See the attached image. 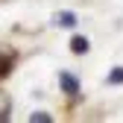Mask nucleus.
<instances>
[{
    "instance_id": "obj_1",
    "label": "nucleus",
    "mask_w": 123,
    "mask_h": 123,
    "mask_svg": "<svg viewBox=\"0 0 123 123\" xmlns=\"http://www.w3.org/2000/svg\"><path fill=\"white\" fill-rule=\"evenodd\" d=\"M59 82H62V88H65L68 94H76V91H79V82H76V76H70V73H62Z\"/></svg>"
},
{
    "instance_id": "obj_2",
    "label": "nucleus",
    "mask_w": 123,
    "mask_h": 123,
    "mask_svg": "<svg viewBox=\"0 0 123 123\" xmlns=\"http://www.w3.org/2000/svg\"><path fill=\"white\" fill-rule=\"evenodd\" d=\"M53 21H56L59 26H68V29H70V26H76V21H79V18H76L73 12H59V15H56Z\"/></svg>"
},
{
    "instance_id": "obj_3",
    "label": "nucleus",
    "mask_w": 123,
    "mask_h": 123,
    "mask_svg": "<svg viewBox=\"0 0 123 123\" xmlns=\"http://www.w3.org/2000/svg\"><path fill=\"white\" fill-rule=\"evenodd\" d=\"M70 50H73V53H88V38L76 35V38L70 41Z\"/></svg>"
},
{
    "instance_id": "obj_4",
    "label": "nucleus",
    "mask_w": 123,
    "mask_h": 123,
    "mask_svg": "<svg viewBox=\"0 0 123 123\" xmlns=\"http://www.w3.org/2000/svg\"><path fill=\"white\" fill-rule=\"evenodd\" d=\"M109 82H111V85H120V82H123V68H114V70L109 73Z\"/></svg>"
},
{
    "instance_id": "obj_5",
    "label": "nucleus",
    "mask_w": 123,
    "mask_h": 123,
    "mask_svg": "<svg viewBox=\"0 0 123 123\" xmlns=\"http://www.w3.org/2000/svg\"><path fill=\"white\" fill-rule=\"evenodd\" d=\"M29 120H32V123H50V114H44V111H35Z\"/></svg>"
},
{
    "instance_id": "obj_6",
    "label": "nucleus",
    "mask_w": 123,
    "mask_h": 123,
    "mask_svg": "<svg viewBox=\"0 0 123 123\" xmlns=\"http://www.w3.org/2000/svg\"><path fill=\"white\" fill-rule=\"evenodd\" d=\"M3 73H9V62H0V76Z\"/></svg>"
}]
</instances>
